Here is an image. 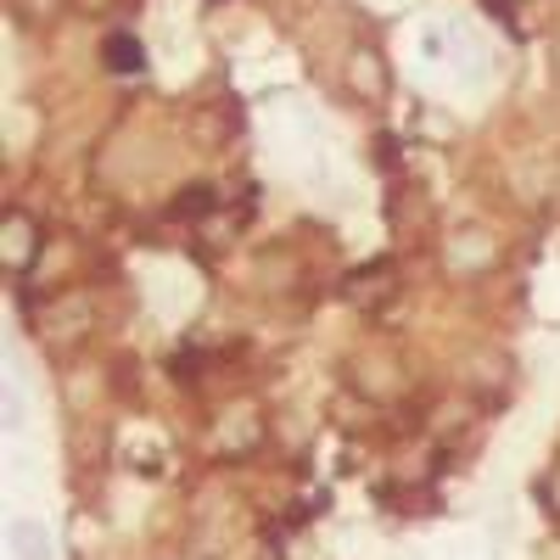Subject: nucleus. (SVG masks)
I'll use <instances>...</instances> for the list:
<instances>
[{
    "label": "nucleus",
    "instance_id": "nucleus-1",
    "mask_svg": "<svg viewBox=\"0 0 560 560\" xmlns=\"http://www.w3.org/2000/svg\"><path fill=\"white\" fill-rule=\"evenodd\" d=\"M7 544H12L18 560H57V555H51V549H57V544H51V527H45V522H28V516L7 527Z\"/></svg>",
    "mask_w": 560,
    "mask_h": 560
},
{
    "label": "nucleus",
    "instance_id": "nucleus-2",
    "mask_svg": "<svg viewBox=\"0 0 560 560\" xmlns=\"http://www.w3.org/2000/svg\"><path fill=\"white\" fill-rule=\"evenodd\" d=\"M102 62L113 68V73H140V68H147V45H140L135 34H107L102 39Z\"/></svg>",
    "mask_w": 560,
    "mask_h": 560
},
{
    "label": "nucleus",
    "instance_id": "nucleus-3",
    "mask_svg": "<svg viewBox=\"0 0 560 560\" xmlns=\"http://www.w3.org/2000/svg\"><path fill=\"white\" fill-rule=\"evenodd\" d=\"M39 253V236L23 213H7V264L12 269H28V258Z\"/></svg>",
    "mask_w": 560,
    "mask_h": 560
},
{
    "label": "nucleus",
    "instance_id": "nucleus-4",
    "mask_svg": "<svg viewBox=\"0 0 560 560\" xmlns=\"http://www.w3.org/2000/svg\"><path fill=\"white\" fill-rule=\"evenodd\" d=\"M174 208H179V213H208V208H213V191H208V185H191V197H179Z\"/></svg>",
    "mask_w": 560,
    "mask_h": 560
},
{
    "label": "nucleus",
    "instance_id": "nucleus-5",
    "mask_svg": "<svg viewBox=\"0 0 560 560\" xmlns=\"http://www.w3.org/2000/svg\"><path fill=\"white\" fill-rule=\"evenodd\" d=\"M7 427H23V393L7 382Z\"/></svg>",
    "mask_w": 560,
    "mask_h": 560
}]
</instances>
